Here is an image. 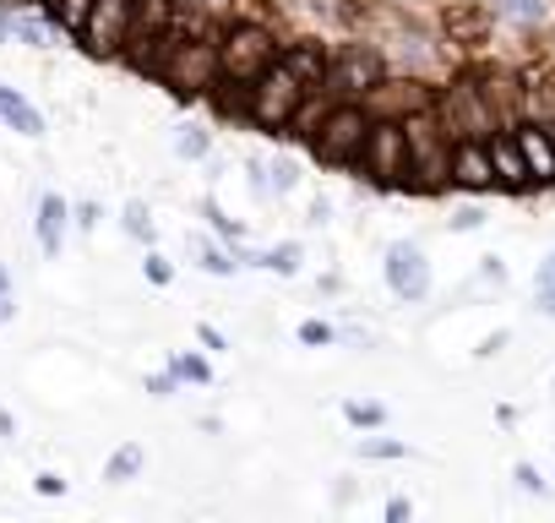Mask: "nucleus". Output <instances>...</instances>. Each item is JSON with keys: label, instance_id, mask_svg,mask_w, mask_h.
I'll use <instances>...</instances> for the list:
<instances>
[{"label": "nucleus", "instance_id": "1", "mask_svg": "<svg viewBox=\"0 0 555 523\" xmlns=\"http://www.w3.org/2000/svg\"><path fill=\"white\" fill-rule=\"evenodd\" d=\"M300 99H306V82H300L289 66H278V72H261V77H256L250 110H256L261 126H284V120L300 110Z\"/></svg>", "mask_w": 555, "mask_h": 523}, {"label": "nucleus", "instance_id": "2", "mask_svg": "<svg viewBox=\"0 0 555 523\" xmlns=\"http://www.w3.org/2000/svg\"><path fill=\"white\" fill-rule=\"evenodd\" d=\"M267 61H272V39H267L261 28H240V34H229L223 50H218V66H223L229 77H240V82H256V77L267 72Z\"/></svg>", "mask_w": 555, "mask_h": 523}, {"label": "nucleus", "instance_id": "3", "mask_svg": "<svg viewBox=\"0 0 555 523\" xmlns=\"http://www.w3.org/2000/svg\"><path fill=\"white\" fill-rule=\"evenodd\" d=\"M158 72L169 77V88L180 93H202L218 72V50L207 44H169V61H158Z\"/></svg>", "mask_w": 555, "mask_h": 523}, {"label": "nucleus", "instance_id": "4", "mask_svg": "<svg viewBox=\"0 0 555 523\" xmlns=\"http://www.w3.org/2000/svg\"><path fill=\"white\" fill-rule=\"evenodd\" d=\"M126 28H131V0H93V7H88L82 34H88L93 55H115L126 44Z\"/></svg>", "mask_w": 555, "mask_h": 523}, {"label": "nucleus", "instance_id": "5", "mask_svg": "<svg viewBox=\"0 0 555 523\" xmlns=\"http://www.w3.org/2000/svg\"><path fill=\"white\" fill-rule=\"evenodd\" d=\"M365 115L360 110H338V115H327V126H322V137H317V148H322V158H333V164H349L360 148H365Z\"/></svg>", "mask_w": 555, "mask_h": 523}, {"label": "nucleus", "instance_id": "6", "mask_svg": "<svg viewBox=\"0 0 555 523\" xmlns=\"http://www.w3.org/2000/svg\"><path fill=\"white\" fill-rule=\"evenodd\" d=\"M387 284L403 295V301H420L430 290V268H425V256L414 245H392L387 251Z\"/></svg>", "mask_w": 555, "mask_h": 523}, {"label": "nucleus", "instance_id": "7", "mask_svg": "<svg viewBox=\"0 0 555 523\" xmlns=\"http://www.w3.org/2000/svg\"><path fill=\"white\" fill-rule=\"evenodd\" d=\"M360 153L371 158V169H376L382 180H398V175L409 169V148H403V131H398V126L365 131V148H360Z\"/></svg>", "mask_w": 555, "mask_h": 523}, {"label": "nucleus", "instance_id": "8", "mask_svg": "<svg viewBox=\"0 0 555 523\" xmlns=\"http://www.w3.org/2000/svg\"><path fill=\"white\" fill-rule=\"evenodd\" d=\"M403 148L414 153V175H420V180H441V175L452 169V158H447L441 142L430 137V126H409V131H403Z\"/></svg>", "mask_w": 555, "mask_h": 523}, {"label": "nucleus", "instance_id": "9", "mask_svg": "<svg viewBox=\"0 0 555 523\" xmlns=\"http://www.w3.org/2000/svg\"><path fill=\"white\" fill-rule=\"evenodd\" d=\"M376 77H382V61H376L371 50H360V44L338 61V88H344V93H365Z\"/></svg>", "mask_w": 555, "mask_h": 523}, {"label": "nucleus", "instance_id": "10", "mask_svg": "<svg viewBox=\"0 0 555 523\" xmlns=\"http://www.w3.org/2000/svg\"><path fill=\"white\" fill-rule=\"evenodd\" d=\"M485 158H490V169H495V180H506V186H522V180H528V164H522V148H517L512 137H495Z\"/></svg>", "mask_w": 555, "mask_h": 523}, {"label": "nucleus", "instance_id": "11", "mask_svg": "<svg viewBox=\"0 0 555 523\" xmlns=\"http://www.w3.org/2000/svg\"><path fill=\"white\" fill-rule=\"evenodd\" d=\"M517 148H522V164H528V175H539V180H555V142H550V137H539V131H522V137H517Z\"/></svg>", "mask_w": 555, "mask_h": 523}, {"label": "nucleus", "instance_id": "12", "mask_svg": "<svg viewBox=\"0 0 555 523\" xmlns=\"http://www.w3.org/2000/svg\"><path fill=\"white\" fill-rule=\"evenodd\" d=\"M0 115H7V120H12V126H17L23 137H39V131H44L39 110H34V104H23V99H17L12 88H0Z\"/></svg>", "mask_w": 555, "mask_h": 523}, {"label": "nucleus", "instance_id": "13", "mask_svg": "<svg viewBox=\"0 0 555 523\" xmlns=\"http://www.w3.org/2000/svg\"><path fill=\"white\" fill-rule=\"evenodd\" d=\"M452 169H457V180H463V186H490V180H495V169H490V158H485L479 148H457Z\"/></svg>", "mask_w": 555, "mask_h": 523}, {"label": "nucleus", "instance_id": "14", "mask_svg": "<svg viewBox=\"0 0 555 523\" xmlns=\"http://www.w3.org/2000/svg\"><path fill=\"white\" fill-rule=\"evenodd\" d=\"M61 224H66V202L44 196L39 202V240H44V251H61Z\"/></svg>", "mask_w": 555, "mask_h": 523}, {"label": "nucleus", "instance_id": "15", "mask_svg": "<svg viewBox=\"0 0 555 523\" xmlns=\"http://www.w3.org/2000/svg\"><path fill=\"white\" fill-rule=\"evenodd\" d=\"M169 7L185 12V17H196V23H207V17H229L234 0H169Z\"/></svg>", "mask_w": 555, "mask_h": 523}, {"label": "nucleus", "instance_id": "16", "mask_svg": "<svg viewBox=\"0 0 555 523\" xmlns=\"http://www.w3.org/2000/svg\"><path fill=\"white\" fill-rule=\"evenodd\" d=\"M495 12L512 23H539L544 17V0H495Z\"/></svg>", "mask_w": 555, "mask_h": 523}, {"label": "nucleus", "instance_id": "17", "mask_svg": "<svg viewBox=\"0 0 555 523\" xmlns=\"http://www.w3.org/2000/svg\"><path fill=\"white\" fill-rule=\"evenodd\" d=\"M137 469H142V452H137V447H120V452L109 458V480H131Z\"/></svg>", "mask_w": 555, "mask_h": 523}, {"label": "nucleus", "instance_id": "18", "mask_svg": "<svg viewBox=\"0 0 555 523\" xmlns=\"http://www.w3.org/2000/svg\"><path fill=\"white\" fill-rule=\"evenodd\" d=\"M88 7H93V0H55V12H61L66 28H82L88 23Z\"/></svg>", "mask_w": 555, "mask_h": 523}, {"label": "nucleus", "instance_id": "19", "mask_svg": "<svg viewBox=\"0 0 555 523\" xmlns=\"http://www.w3.org/2000/svg\"><path fill=\"white\" fill-rule=\"evenodd\" d=\"M295 256H300L295 245H278V251L267 256V268H272V273H295Z\"/></svg>", "mask_w": 555, "mask_h": 523}, {"label": "nucleus", "instance_id": "20", "mask_svg": "<svg viewBox=\"0 0 555 523\" xmlns=\"http://www.w3.org/2000/svg\"><path fill=\"white\" fill-rule=\"evenodd\" d=\"M175 148H180L185 158H202V153H207V137H202V131H180V137H175Z\"/></svg>", "mask_w": 555, "mask_h": 523}, {"label": "nucleus", "instance_id": "21", "mask_svg": "<svg viewBox=\"0 0 555 523\" xmlns=\"http://www.w3.org/2000/svg\"><path fill=\"white\" fill-rule=\"evenodd\" d=\"M126 229H131V234H142V240H153V224H147V213H142L137 202L126 207Z\"/></svg>", "mask_w": 555, "mask_h": 523}, {"label": "nucleus", "instance_id": "22", "mask_svg": "<svg viewBox=\"0 0 555 523\" xmlns=\"http://www.w3.org/2000/svg\"><path fill=\"white\" fill-rule=\"evenodd\" d=\"M267 175H272V186H278V191H289V186H295V164H272Z\"/></svg>", "mask_w": 555, "mask_h": 523}, {"label": "nucleus", "instance_id": "23", "mask_svg": "<svg viewBox=\"0 0 555 523\" xmlns=\"http://www.w3.org/2000/svg\"><path fill=\"white\" fill-rule=\"evenodd\" d=\"M175 371H180V377H191V382H207V366H202V360H191V355H185V360H175Z\"/></svg>", "mask_w": 555, "mask_h": 523}, {"label": "nucleus", "instance_id": "24", "mask_svg": "<svg viewBox=\"0 0 555 523\" xmlns=\"http://www.w3.org/2000/svg\"><path fill=\"white\" fill-rule=\"evenodd\" d=\"M17 34H23L28 44H44V39H50V34H44V23H34V17H28V23H17Z\"/></svg>", "mask_w": 555, "mask_h": 523}, {"label": "nucleus", "instance_id": "25", "mask_svg": "<svg viewBox=\"0 0 555 523\" xmlns=\"http://www.w3.org/2000/svg\"><path fill=\"white\" fill-rule=\"evenodd\" d=\"M517 485H522V490H539V496H544V485H539V474H533L528 463H517Z\"/></svg>", "mask_w": 555, "mask_h": 523}, {"label": "nucleus", "instance_id": "26", "mask_svg": "<svg viewBox=\"0 0 555 523\" xmlns=\"http://www.w3.org/2000/svg\"><path fill=\"white\" fill-rule=\"evenodd\" d=\"M300 339H306V344H327V328H322V322H306Z\"/></svg>", "mask_w": 555, "mask_h": 523}, {"label": "nucleus", "instance_id": "27", "mask_svg": "<svg viewBox=\"0 0 555 523\" xmlns=\"http://www.w3.org/2000/svg\"><path fill=\"white\" fill-rule=\"evenodd\" d=\"M349 420H365V425H376V420H382V409H365V404H349Z\"/></svg>", "mask_w": 555, "mask_h": 523}, {"label": "nucleus", "instance_id": "28", "mask_svg": "<svg viewBox=\"0 0 555 523\" xmlns=\"http://www.w3.org/2000/svg\"><path fill=\"white\" fill-rule=\"evenodd\" d=\"M39 490H44V496H61L66 480H61V474H39Z\"/></svg>", "mask_w": 555, "mask_h": 523}, {"label": "nucleus", "instance_id": "29", "mask_svg": "<svg viewBox=\"0 0 555 523\" xmlns=\"http://www.w3.org/2000/svg\"><path fill=\"white\" fill-rule=\"evenodd\" d=\"M147 279H153V284H164V279H169V268H164L158 256H147Z\"/></svg>", "mask_w": 555, "mask_h": 523}, {"label": "nucleus", "instance_id": "30", "mask_svg": "<svg viewBox=\"0 0 555 523\" xmlns=\"http://www.w3.org/2000/svg\"><path fill=\"white\" fill-rule=\"evenodd\" d=\"M539 290H555V256H550L544 268H539Z\"/></svg>", "mask_w": 555, "mask_h": 523}, {"label": "nucleus", "instance_id": "31", "mask_svg": "<svg viewBox=\"0 0 555 523\" xmlns=\"http://www.w3.org/2000/svg\"><path fill=\"white\" fill-rule=\"evenodd\" d=\"M7 317H12V306H7V301H0V322H7Z\"/></svg>", "mask_w": 555, "mask_h": 523}, {"label": "nucleus", "instance_id": "32", "mask_svg": "<svg viewBox=\"0 0 555 523\" xmlns=\"http://www.w3.org/2000/svg\"><path fill=\"white\" fill-rule=\"evenodd\" d=\"M0 290H7V273H0Z\"/></svg>", "mask_w": 555, "mask_h": 523}, {"label": "nucleus", "instance_id": "33", "mask_svg": "<svg viewBox=\"0 0 555 523\" xmlns=\"http://www.w3.org/2000/svg\"><path fill=\"white\" fill-rule=\"evenodd\" d=\"M0 34H7V17H0Z\"/></svg>", "mask_w": 555, "mask_h": 523}]
</instances>
